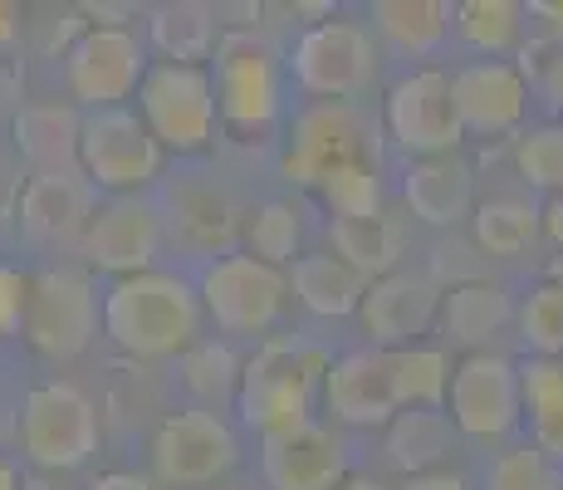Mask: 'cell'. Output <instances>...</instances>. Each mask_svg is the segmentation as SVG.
<instances>
[{"mask_svg":"<svg viewBox=\"0 0 563 490\" xmlns=\"http://www.w3.org/2000/svg\"><path fill=\"white\" fill-rule=\"evenodd\" d=\"M103 334L133 358L187 353L201 334V300L187 280L162 270L113 280L103 294Z\"/></svg>","mask_w":563,"mask_h":490,"instance_id":"cell-1","label":"cell"},{"mask_svg":"<svg viewBox=\"0 0 563 490\" xmlns=\"http://www.w3.org/2000/svg\"><path fill=\"white\" fill-rule=\"evenodd\" d=\"M323 368H329V358L319 348L299 339H265L260 353L241 363V383H235L241 422L255 427L260 437H275V432L313 422L309 412H313V398H319Z\"/></svg>","mask_w":563,"mask_h":490,"instance_id":"cell-2","label":"cell"},{"mask_svg":"<svg viewBox=\"0 0 563 490\" xmlns=\"http://www.w3.org/2000/svg\"><path fill=\"white\" fill-rule=\"evenodd\" d=\"M211 89H216V118L231 128H269L279 118V54L255 30H221L211 54Z\"/></svg>","mask_w":563,"mask_h":490,"instance_id":"cell-3","label":"cell"},{"mask_svg":"<svg viewBox=\"0 0 563 490\" xmlns=\"http://www.w3.org/2000/svg\"><path fill=\"white\" fill-rule=\"evenodd\" d=\"M137 118L162 152H201L216 138V89L206 64H147Z\"/></svg>","mask_w":563,"mask_h":490,"instance_id":"cell-4","label":"cell"},{"mask_svg":"<svg viewBox=\"0 0 563 490\" xmlns=\"http://www.w3.org/2000/svg\"><path fill=\"white\" fill-rule=\"evenodd\" d=\"M99 334V290L84 270H40L30 275L20 339L45 358H79Z\"/></svg>","mask_w":563,"mask_h":490,"instance_id":"cell-5","label":"cell"},{"mask_svg":"<svg viewBox=\"0 0 563 490\" xmlns=\"http://www.w3.org/2000/svg\"><path fill=\"white\" fill-rule=\"evenodd\" d=\"M289 280L285 270L265 265L255 255H216L201 275V309L216 319V329L231 334V339H260V334L275 329L279 309H285Z\"/></svg>","mask_w":563,"mask_h":490,"instance_id":"cell-6","label":"cell"},{"mask_svg":"<svg viewBox=\"0 0 563 490\" xmlns=\"http://www.w3.org/2000/svg\"><path fill=\"white\" fill-rule=\"evenodd\" d=\"M20 446L40 471H74L99 451V407L74 383L30 388L20 407Z\"/></svg>","mask_w":563,"mask_h":490,"instance_id":"cell-7","label":"cell"},{"mask_svg":"<svg viewBox=\"0 0 563 490\" xmlns=\"http://www.w3.org/2000/svg\"><path fill=\"white\" fill-rule=\"evenodd\" d=\"M79 172L89 187L137 196L162 172V148L133 108H99L79 118Z\"/></svg>","mask_w":563,"mask_h":490,"instance_id":"cell-8","label":"cell"},{"mask_svg":"<svg viewBox=\"0 0 563 490\" xmlns=\"http://www.w3.org/2000/svg\"><path fill=\"white\" fill-rule=\"evenodd\" d=\"M519 373L515 358L490 353V348H475L451 368L446 383V422L461 437L475 442H500L519 427Z\"/></svg>","mask_w":563,"mask_h":490,"instance_id":"cell-9","label":"cell"},{"mask_svg":"<svg viewBox=\"0 0 563 490\" xmlns=\"http://www.w3.org/2000/svg\"><path fill=\"white\" fill-rule=\"evenodd\" d=\"M289 69L295 84L319 104H343V98L363 94L373 84L377 54H373V35L353 20H313L305 35L295 40L289 54Z\"/></svg>","mask_w":563,"mask_h":490,"instance_id":"cell-10","label":"cell"},{"mask_svg":"<svg viewBox=\"0 0 563 490\" xmlns=\"http://www.w3.org/2000/svg\"><path fill=\"white\" fill-rule=\"evenodd\" d=\"M147 64H153L147 45L128 25H89L64 50V79L89 113H99V108H123V98L137 94Z\"/></svg>","mask_w":563,"mask_h":490,"instance_id":"cell-11","label":"cell"},{"mask_svg":"<svg viewBox=\"0 0 563 490\" xmlns=\"http://www.w3.org/2000/svg\"><path fill=\"white\" fill-rule=\"evenodd\" d=\"M387 133L393 143L407 152L411 162L417 157H446L465 143L456 104H451V74L441 69H411L407 79H397L387 89L383 104Z\"/></svg>","mask_w":563,"mask_h":490,"instance_id":"cell-12","label":"cell"},{"mask_svg":"<svg viewBox=\"0 0 563 490\" xmlns=\"http://www.w3.org/2000/svg\"><path fill=\"white\" fill-rule=\"evenodd\" d=\"M235 432L225 427L216 412L187 407L162 417L157 437H153V471L162 486L177 490H197V486H216L225 471L235 466Z\"/></svg>","mask_w":563,"mask_h":490,"instance_id":"cell-13","label":"cell"},{"mask_svg":"<svg viewBox=\"0 0 563 490\" xmlns=\"http://www.w3.org/2000/svg\"><path fill=\"white\" fill-rule=\"evenodd\" d=\"M79 246L93 270H108V275H118V280L143 275L157 260L162 221L143 196H113V202L89 211V226H84Z\"/></svg>","mask_w":563,"mask_h":490,"instance_id":"cell-14","label":"cell"},{"mask_svg":"<svg viewBox=\"0 0 563 490\" xmlns=\"http://www.w3.org/2000/svg\"><path fill=\"white\" fill-rule=\"evenodd\" d=\"M437 314H441V290H437V280L421 275V270H393V275L373 280L358 304V319H363V329L373 334L377 353L411 348L437 324Z\"/></svg>","mask_w":563,"mask_h":490,"instance_id":"cell-15","label":"cell"},{"mask_svg":"<svg viewBox=\"0 0 563 490\" xmlns=\"http://www.w3.org/2000/svg\"><path fill=\"white\" fill-rule=\"evenodd\" d=\"M451 104H456L461 133H515L529 108V79L510 59H475L451 74Z\"/></svg>","mask_w":563,"mask_h":490,"instance_id":"cell-16","label":"cell"},{"mask_svg":"<svg viewBox=\"0 0 563 490\" xmlns=\"http://www.w3.org/2000/svg\"><path fill=\"white\" fill-rule=\"evenodd\" d=\"M260 466H265V481L275 490H339L349 481L343 442L319 422L260 437Z\"/></svg>","mask_w":563,"mask_h":490,"instance_id":"cell-17","label":"cell"},{"mask_svg":"<svg viewBox=\"0 0 563 490\" xmlns=\"http://www.w3.org/2000/svg\"><path fill=\"white\" fill-rule=\"evenodd\" d=\"M323 402L339 422L349 427H387L397 417V398H393V378H387V353L377 348H358L343 353L323 368Z\"/></svg>","mask_w":563,"mask_h":490,"instance_id":"cell-18","label":"cell"},{"mask_svg":"<svg viewBox=\"0 0 563 490\" xmlns=\"http://www.w3.org/2000/svg\"><path fill=\"white\" fill-rule=\"evenodd\" d=\"M363 157L358 143V118L343 104H313L295 118V138L285 152V177L299 187H319V177L339 162Z\"/></svg>","mask_w":563,"mask_h":490,"instance_id":"cell-19","label":"cell"},{"mask_svg":"<svg viewBox=\"0 0 563 490\" xmlns=\"http://www.w3.org/2000/svg\"><path fill=\"white\" fill-rule=\"evenodd\" d=\"M89 182L74 172H35L25 182V192L15 196V216L20 231L40 246H59V241H79L89 226Z\"/></svg>","mask_w":563,"mask_h":490,"instance_id":"cell-20","label":"cell"},{"mask_svg":"<svg viewBox=\"0 0 563 490\" xmlns=\"http://www.w3.org/2000/svg\"><path fill=\"white\" fill-rule=\"evenodd\" d=\"M407 206L427 226H461L475 211V172L456 152L446 157H417L407 167Z\"/></svg>","mask_w":563,"mask_h":490,"instance_id":"cell-21","label":"cell"},{"mask_svg":"<svg viewBox=\"0 0 563 490\" xmlns=\"http://www.w3.org/2000/svg\"><path fill=\"white\" fill-rule=\"evenodd\" d=\"M402 241H407L402 221H397V216H387V211L353 216V221H329V255L343 260V265H349L363 285L393 275L397 260H402Z\"/></svg>","mask_w":563,"mask_h":490,"instance_id":"cell-22","label":"cell"},{"mask_svg":"<svg viewBox=\"0 0 563 490\" xmlns=\"http://www.w3.org/2000/svg\"><path fill=\"white\" fill-rule=\"evenodd\" d=\"M147 35H153L162 64H206L216 54V40H221V20L201 0H167L153 10Z\"/></svg>","mask_w":563,"mask_h":490,"instance_id":"cell-23","label":"cell"},{"mask_svg":"<svg viewBox=\"0 0 563 490\" xmlns=\"http://www.w3.org/2000/svg\"><path fill=\"white\" fill-rule=\"evenodd\" d=\"M519 373V412H529L534 427V451H544L554 466H563V358H525Z\"/></svg>","mask_w":563,"mask_h":490,"instance_id":"cell-24","label":"cell"},{"mask_svg":"<svg viewBox=\"0 0 563 490\" xmlns=\"http://www.w3.org/2000/svg\"><path fill=\"white\" fill-rule=\"evenodd\" d=\"M15 143L40 172L79 167V113L64 104H25L15 113Z\"/></svg>","mask_w":563,"mask_h":490,"instance_id":"cell-25","label":"cell"},{"mask_svg":"<svg viewBox=\"0 0 563 490\" xmlns=\"http://www.w3.org/2000/svg\"><path fill=\"white\" fill-rule=\"evenodd\" d=\"M289 290H295V300L305 304L309 314H319V319H343V314H358L363 304V280L353 275L343 260H333L329 250H319V255H299L295 265H289Z\"/></svg>","mask_w":563,"mask_h":490,"instance_id":"cell-26","label":"cell"},{"mask_svg":"<svg viewBox=\"0 0 563 490\" xmlns=\"http://www.w3.org/2000/svg\"><path fill=\"white\" fill-rule=\"evenodd\" d=\"M437 319L446 324L451 339L471 344V353H475L485 339H495L510 324V294L500 285H490V280H465V285H451L441 294Z\"/></svg>","mask_w":563,"mask_h":490,"instance_id":"cell-27","label":"cell"},{"mask_svg":"<svg viewBox=\"0 0 563 490\" xmlns=\"http://www.w3.org/2000/svg\"><path fill=\"white\" fill-rule=\"evenodd\" d=\"M373 25L393 50L421 59V54H437L441 45H446L451 6H441V0H377Z\"/></svg>","mask_w":563,"mask_h":490,"instance_id":"cell-28","label":"cell"},{"mask_svg":"<svg viewBox=\"0 0 563 490\" xmlns=\"http://www.w3.org/2000/svg\"><path fill=\"white\" fill-rule=\"evenodd\" d=\"M451 451V422L446 412H427V407H407L387 422V456L397 471L421 476V471H441Z\"/></svg>","mask_w":563,"mask_h":490,"instance_id":"cell-29","label":"cell"},{"mask_svg":"<svg viewBox=\"0 0 563 490\" xmlns=\"http://www.w3.org/2000/svg\"><path fill=\"white\" fill-rule=\"evenodd\" d=\"M387 378H393L397 412H402V407H427V412H441V407H446L451 358L441 353V348H427V344L393 348V353H387Z\"/></svg>","mask_w":563,"mask_h":490,"instance_id":"cell-30","label":"cell"},{"mask_svg":"<svg viewBox=\"0 0 563 490\" xmlns=\"http://www.w3.org/2000/svg\"><path fill=\"white\" fill-rule=\"evenodd\" d=\"M471 231L485 255H519V250L534 246L539 211L529 202H515V196H495V202H481L471 211Z\"/></svg>","mask_w":563,"mask_h":490,"instance_id":"cell-31","label":"cell"},{"mask_svg":"<svg viewBox=\"0 0 563 490\" xmlns=\"http://www.w3.org/2000/svg\"><path fill=\"white\" fill-rule=\"evenodd\" d=\"M451 20H456V35L465 45L490 54V59L515 50L525 35V6H515V0H465L451 10Z\"/></svg>","mask_w":563,"mask_h":490,"instance_id":"cell-32","label":"cell"},{"mask_svg":"<svg viewBox=\"0 0 563 490\" xmlns=\"http://www.w3.org/2000/svg\"><path fill=\"white\" fill-rule=\"evenodd\" d=\"M319 202L329 206V221H353V216H377L383 211V187H377V172L363 157L339 162L319 177Z\"/></svg>","mask_w":563,"mask_h":490,"instance_id":"cell-33","label":"cell"},{"mask_svg":"<svg viewBox=\"0 0 563 490\" xmlns=\"http://www.w3.org/2000/svg\"><path fill=\"white\" fill-rule=\"evenodd\" d=\"M245 241L251 250L245 255L265 260V265H295L299 260V211L285 202H265L260 211L245 221Z\"/></svg>","mask_w":563,"mask_h":490,"instance_id":"cell-34","label":"cell"},{"mask_svg":"<svg viewBox=\"0 0 563 490\" xmlns=\"http://www.w3.org/2000/svg\"><path fill=\"white\" fill-rule=\"evenodd\" d=\"M519 334L539 358H563V280H544L539 290H529L519 309Z\"/></svg>","mask_w":563,"mask_h":490,"instance_id":"cell-35","label":"cell"},{"mask_svg":"<svg viewBox=\"0 0 563 490\" xmlns=\"http://www.w3.org/2000/svg\"><path fill=\"white\" fill-rule=\"evenodd\" d=\"M515 167L529 187L563 196V123H544L515 143Z\"/></svg>","mask_w":563,"mask_h":490,"instance_id":"cell-36","label":"cell"},{"mask_svg":"<svg viewBox=\"0 0 563 490\" xmlns=\"http://www.w3.org/2000/svg\"><path fill=\"white\" fill-rule=\"evenodd\" d=\"M485 490H563V466H554L534 446H515L490 461Z\"/></svg>","mask_w":563,"mask_h":490,"instance_id":"cell-37","label":"cell"},{"mask_svg":"<svg viewBox=\"0 0 563 490\" xmlns=\"http://www.w3.org/2000/svg\"><path fill=\"white\" fill-rule=\"evenodd\" d=\"M181 373H187V388H197L201 398H221L241 383V358L225 344H191L181 358Z\"/></svg>","mask_w":563,"mask_h":490,"instance_id":"cell-38","label":"cell"},{"mask_svg":"<svg viewBox=\"0 0 563 490\" xmlns=\"http://www.w3.org/2000/svg\"><path fill=\"white\" fill-rule=\"evenodd\" d=\"M25 294H30V275L15 265H0V339L20 334V314H25Z\"/></svg>","mask_w":563,"mask_h":490,"instance_id":"cell-39","label":"cell"},{"mask_svg":"<svg viewBox=\"0 0 563 490\" xmlns=\"http://www.w3.org/2000/svg\"><path fill=\"white\" fill-rule=\"evenodd\" d=\"M402 490H471V486H465V476H461V471H451V466H441V471L407 476Z\"/></svg>","mask_w":563,"mask_h":490,"instance_id":"cell-40","label":"cell"},{"mask_svg":"<svg viewBox=\"0 0 563 490\" xmlns=\"http://www.w3.org/2000/svg\"><path fill=\"white\" fill-rule=\"evenodd\" d=\"M539 84H544L549 104H554L559 113H563V45H554V59L539 64Z\"/></svg>","mask_w":563,"mask_h":490,"instance_id":"cell-41","label":"cell"},{"mask_svg":"<svg viewBox=\"0 0 563 490\" xmlns=\"http://www.w3.org/2000/svg\"><path fill=\"white\" fill-rule=\"evenodd\" d=\"M20 30H25V10H20L15 0H0V50L15 45Z\"/></svg>","mask_w":563,"mask_h":490,"instance_id":"cell-42","label":"cell"},{"mask_svg":"<svg viewBox=\"0 0 563 490\" xmlns=\"http://www.w3.org/2000/svg\"><path fill=\"white\" fill-rule=\"evenodd\" d=\"M89 490H153V481L137 471H103L99 481H89Z\"/></svg>","mask_w":563,"mask_h":490,"instance_id":"cell-43","label":"cell"},{"mask_svg":"<svg viewBox=\"0 0 563 490\" xmlns=\"http://www.w3.org/2000/svg\"><path fill=\"white\" fill-rule=\"evenodd\" d=\"M529 15L549 20V40L563 35V0H534V6H529Z\"/></svg>","mask_w":563,"mask_h":490,"instance_id":"cell-44","label":"cell"},{"mask_svg":"<svg viewBox=\"0 0 563 490\" xmlns=\"http://www.w3.org/2000/svg\"><path fill=\"white\" fill-rule=\"evenodd\" d=\"M539 226L549 231V241L563 246V196H554V202H549L544 211H539Z\"/></svg>","mask_w":563,"mask_h":490,"instance_id":"cell-45","label":"cell"},{"mask_svg":"<svg viewBox=\"0 0 563 490\" xmlns=\"http://www.w3.org/2000/svg\"><path fill=\"white\" fill-rule=\"evenodd\" d=\"M0 490H20V466L0 456Z\"/></svg>","mask_w":563,"mask_h":490,"instance_id":"cell-46","label":"cell"},{"mask_svg":"<svg viewBox=\"0 0 563 490\" xmlns=\"http://www.w3.org/2000/svg\"><path fill=\"white\" fill-rule=\"evenodd\" d=\"M339 490H393V486H383V481H373V476H349Z\"/></svg>","mask_w":563,"mask_h":490,"instance_id":"cell-47","label":"cell"},{"mask_svg":"<svg viewBox=\"0 0 563 490\" xmlns=\"http://www.w3.org/2000/svg\"><path fill=\"white\" fill-rule=\"evenodd\" d=\"M20 490H49V486H40V481H20Z\"/></svg>","mask_w":563,"mask_h":490,"instance_id":"cell-48","label":"cell"}]
</instances>
